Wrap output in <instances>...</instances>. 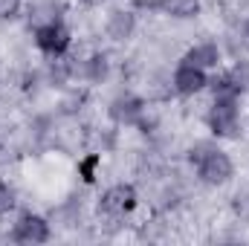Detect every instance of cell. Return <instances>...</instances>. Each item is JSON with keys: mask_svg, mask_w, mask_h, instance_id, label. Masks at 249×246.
<instances>
[{"mask_svg": "<svg viewBox=\"0 0 249 246\" xmlns=\"http://www.w3.org/2000/svg\"><path fill=\"white\" fill-rule=\"evenodd\" d=\"M220 61V50L214 44H197L194 50H188L183 64H191V67H200V70H209V67H217Z\"/></svg>", "mask_w": 249, "mask_h": 246, "instance_id": "cell-9", "label": "cell"}, {"mask_svg": "<svg viewBox=\"0 0 249 246\" xmlns=\"http://www.w3.org/2000/svg\"><path fill=\"white\" fill-rule=\"evenodd\" d=\"M212 90H214V96H241V81L232 75V72H223V75H217L214 81H212Z\"/></svg>", "mask_w": 249, "mask_h": 246, "instance_id": "cell-11", "label": "cell"}, {"mask_svg": "<svg viewBox=\"0 0 249 246\" xmlns=\"http://www.w3.org/2000/svg\"><path fill=\"white\" fill-rule=\"evenodd\" d=\"M35 44L47 53V55H64L70 47V32L64 29L58 20H50L44 26L35 29Z\"/></svg>", "mask_w": 249, "mask_h": 246, "instance_id": "cell-5", "label": "cell"}, {"mask_svg": "<svg viewBox=\"0 0 249 246\" xmlns=\"http://www.w3.org/2000/svg\"><path fill=\"white\" fill-rule=\"evenodd\" d=\"M20 12V0H0V20H9Z\"/></svg>", "mask_w": 249, "mask_h": 246, "instance_id": "cell-13", "label": "cell"}, {"mask_svg": "<svg viewBox=\"0 0 249 246\" xmlns=\"http://www.w3.org/2000/svg\"><path fill=\"white\" fill-rule=\"evenodd\" d=\"M96 165H99V157H87V159L81 162V177H84L87 183L93 180V168H96Z\"/></svg>", "mask_w": 249, "mask_h": 246, "instance_id": "cell-15", "label": "cell"}, {"mask_svg": "<svg viewBox=\"0 0 249 246\" xmlns=\"http://www.w3.org/2000/svg\"><path fill=\"white\" fill-rule=\"evenodd\" d=\"M12 209H15V191H12L9 185L0 183V217H3V214H9Z\"/></svg>", "mask_w": 249, "mask_h": 246, "instance_id": "cell-12", "label": "cell"}, {"mask_svg": "<svg viewBox=\"0 0 249 246\" xmlns=\"http://www.w3.org/2000/svg\"><path fill=\"white\" fill-rule=\"evenodd\" d=\"M99 209L107 214V217H124V214H130L133 209H136V188L133 185H110L105 194H102V203H99Z\"/></svg>", "mask_w": 249, "mask_h": 246, "instance_id": "cell-3", "label": "cell"}, {"mask_svg": "<svg viewBox=\"0 0 249 246\" xmlns=\"http://www.w3.org/2000/svg\"><path fill=\"white\" fill-rule=\"evenodd\" d=\"M105 72H107V61H105V55L90 58V75H93V78H102Z\"/></svg>", "mask_w": 249, "mask_h": 246, "instance_id": "cell-14", "label": "cell"}, {"mask_svg": "<svg viewBox=\"0 0 249 246\" xmlns=\"http://www.w3.org/2000/svg\"><path fill=\"white\" fill-rule=\"evenodd\" d=\"M206 84H209V78H206V70H200V67L180 64L177 72H174V90H177L180 96H194V93H200Z\"/></svg>", "mask_w": 249, "mask_h": 246, "instance_id": "cell-6", "label": "cell"}, {"mask_svg": "<svg viewBox=\"0 0 249 246\" xmlns=\"http://www.w3.org/2000/svg\"><path fill=\"white\" fill-rule=\"evenodd\" d=\"M244 35L249 38V18H247V23H244Z\"/></svg>", "mask_w": 249, "mask_h": 246, "instance_id": "cell-16", "label": "cell"}, {"mask_svg": "<svg viewBox=\"0 0 249 246\" xmlns=\"http://www.w3.org/2000/svg\"><path fill=\"white\" fill-rule=\"evenodd\" d=\"M209 127L214 136H235L238 130V99L235 96H214L209 110Z\"/></svg>", "mask_w": 249, "mask_h": 246, "instance_id": "cell-2", "label": "cell"}, {"mask_svg": "<svg viewBox=\"0 0 249 246\" xmlns=\"http://www.w3.org/2000/svg\"><path fill=\"white\" fill-rule=\"evenodd\" d=\"M133 26H136V15L127 12V9H116V12H110V18H107V35H110L113 41L130 38Z\"/></svg>", "mask_w": 249, "mask_h": 246, "instance_id": "cell-7", "label": "cell"}, {"mask_svg": "<svg viewBox=\"0 0 249 246\" xmlns=\"http://www.w3.org/2000/svg\"><path fill=\"white\" fill-rule=\"evenodd\" d=\"M110 116L116 122H136L142 116V102L136 96H119L113 105H110Z\"/></svg>", "mask_w": 249, "mask_h": 246, "instance_id": "cell-10", "label": "cell"}, {"mask_svg": "<svg viewBox=\"0 0 249 246\" xmlns=\"http://www.w3.org/2000/svg\"><path fill=\"white\" fill-rule=\"evenodd\" d=\"M191 162L197 165V174L200 180L209 185H223L232 177V159L220 151V148H212V145H200L191 151Z\"/></svg>", "mask_w": 249, "mask_h": 246, "instance_id": "cell-1", "label": "cell"}, {"mask_svg": "<svg viewBox=\"0 0 249 246\" xmlns=\"http://www.w3.org/2000/svg\"><path fill=\"white\" fill-rule=\"evenodd\" d=\"M148 6L151 9H160V12L171 15V18H183V20L200 15V0H154Z\"/></svg>", "mask_w": 249, "mask_h": 246, "instance_id": "cell-8", "label": "cell"}, {"mask_svg": "<svg viewBox=\"0 0 249 246\" xmlns=\"http://www.w3.org/2000/svg\"><path fill=\"white\" fill-rule=\"evenodd\" d=\"M15 244H47L50 241V223L38 214H23L12 229Z\"/></svg>", "mask_w": 249, "mask_h": 246, "instance_id": "cell-4", "label": "cell"}]
</instances>
